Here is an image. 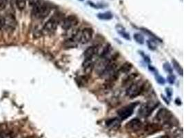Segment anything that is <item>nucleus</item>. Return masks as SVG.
<instances>
[{
    "label": "nucleus",
    "mask_w": 184,
    "mask_h": 138,
    "mask_svg": "<svg viewBox=\"0 0 184 138\" xmlns=\"http://www.w3.org/2000/svg\"><path fill=\"white\" fill-rule=\"evenodd\" d=\"M172 118L173 117H172L171 113L165 108H162L160 110H159L155 116V119L157 122L162 123L163 124H166V125L170 124L172 120Z\"/></svg>",
    "instance_id": "3"
},
{
    "label": "nucleus",
    "mask_w": 184,
    "mask_h": 138,
    "mask_svg": "<svg viewBox=\"0 0 184 138\" xmlns=\"http://www.w3.org/2000/svg\"><path fill=\"white\" fill-rule=\"evenodd\" d=\"M116 28H117V32H118L119 34H121V36H122L123 37H124V38H126L127 39H130L129 35L126 33V31H125L124 28H123L122 26H120V25H118V24H117V26H116Z\"/></svg>",
    "instance_id": "15"
},
{
    "label": "nucleus",
    "mask_w": 184,
    "mask_h": 138,
    "mask_svg": "<svg viewBox=\"0 0 184 138\" xmlns=\"http://www.w3.org/2000/svg\"><path fill=\"white\" fill-rule=\"evenodd\" d=\"M172 63H173L174 68L176 69V71H177L181 75H183V69H182V67L180 66L179 63H178L175 60H172Z\"/></svg>",
    "instance_id": "17"
},
{
    "label": "nucleus",
    "mask_w": 184,
    "mask_h": 138,
    "mask_svg": "<svg viewBox=\"0 0 184 138\" xmlns=\"http://www.w3.org/2000/svg\"><path fill=\"white\" fill-rule=\"evenodd\" d=\"M157 138H168V137L164 135V136H160V137H157Z\"/></svg>",
    "instance_id": "25"
},
{
    "label": "nucleus",
    "mask_w": 184,
    "mask_h": 138,
    "mask_svg": "<svg viewBox=\"0 0 184 138\" xmlns=\"http://www.w3.org/2000/svg\"><path fill=\"white\" fill-rule=\"evenodd\" d=\"M59 24V18L57 15H54L45 22L43 26V31L46 33L50 34L56 31Z\"/></svg>",
    "instance_id": "5"
},
{
    "label": "nucleus",
    "mask_w": 184,
    "mask_h": 138,
    "mask_svg": "<svg viewBox=\"0 0 184 138\" xmlns=\"http://www.w3.org/2000/svg\"><path fill=\"white\" fill-rule=\"evenodd\" d=\"M132 65L130 63H128V62H126L123 64L122 66L120 67V69L118 70L119 73H126L131 69Z\"/></svg>",
    "instance_id": "14"
},
{
    "label": "nucleus",
    "mask_w": 184,
    "mask_h": 138,
    "mask_svg": "<svg viewBox=\"0 0 184 138\" xmlns=\"http://www.w3.org/2000/svg\"><path fill=\"white\" fill-rule=\"evenodd\" d=\"M136 105H137L136 103L130 104L127 105L126 106L122 107L121 109H119L117 111V115H118L119 118L121 119V120H124L131 116Z\"/></svg>",
    "instance_id": "4"
},
{
    "label": "nucleus",
    "mask_w": 184,
    "mask_h": 138,
    "mask_svg": "<svg viewBox=\"0 0 184 138\" xmlns=\"http://www.w3.org/2000/svg\"><path fill=\"white\" fill-rule=\"evenodd\" d=\"M156 106L157 104H144L139 109V114L141 117L147 118V117H148L151 115V113L155 110Z\"/></svg>",
    "instance_id": "9"
},
{
    "label": "nucleus",
    "mask_w": 184,
    "mask_h": 138,
    "mask_svg": "<svg viewBox=\"0 0 184 138\" xmlns=\"http://www.w3.org/2000/svg\"><path fill=\"white\" fill-rule=\"evenodd\" d=\"M4 21H5V24L4 26L6 25L8 28H15V26H16V21H15V18L14 15H13L11 13L8 14L6 16V18H4Z\"/></svg>",
    "instance_id": "12"
},
{
    "label": "nucleus",
    "mask_w": 184,
    "mask_h": 138,
    "mask_svg": "<svg viewBox=\"0 0 184 138\" xmlns=\"http://www.w3.org/2000/svg\"><path fill=\"white\" fill-rule=\"evenodd\" d=\"M134 39L136 42L139 44H143L144 43V38L141 35H140L139 33H136L134 35Z\"/></svg>",
    "instance_id": "18"
},
{
    "label": "nucleus",
    "mask_w": 184,
    "mask_h": 138,
    "mask_svg": "<svg viewBox=\"0 0 184 138\" xmlns=\"http://www.w3.org/2000/svg\"><path fill=\"white\" fill-rule=\"evenodd\" d=\"M93 35V31L91 28H85L79 32V41L83 44L88 43L92 39Z\"/></svg>",
    "instance_id": "7"
},
{
    "label": "nucleus",
    "mask_w": 184,
    "mask_h": 138,
    "mask_svg": "<svg viewBox=\"0 0 184 138\" xmlns=\"http://www.w3.org/2000/svg\"><path fill=\"white\" fill-rule=\"evenodd\" d=\"M174 79H175V77H174V76H173V75H170L168 77V82H169L170 84H173V83L174 82Z\"/></svg>",
    "instance_id": "24"
},
{
    "label": "nucleus",
    "mask_w": 184,
    "mask_h": 138,
    "mask_svg": "<svg viewBox=\"0 0 184 138\" xmlns=\"http://www.w3.org/2000/svg\"><path fill=\"white\" fill-rule=\"evenodd\" d=\"M126 127L127 129L132 132L139 131L143 127V123L139 119L134 118L130 120L126 124Z\"/></svg>",
    "instance_id": "8"
},
{
    "label": "nucleus",
    "mask_w": 184,
    "mask_h": 138,
    "mask_svg": "<svg viewBox=\"0 0 184 138\" xmlns=\"http://www.w3.org/2000/svg\"><path fill=\"white\" fill-rule=\"evenodd\" d=\"M4 24H5V21H4V18L0 15V31L3 28L4 26Z\"/></svg>",
    "instance_id": "22"
},
{
    "label": "nucleus",
    "mask_w": 184,
    "mask_h": 138,
    "mask_svg": "<svg viewBox=\"0 0 184 138\" xmlns=\"http://www.w3.org/2000/svg\"><path fill=\"white\" fill-rule=\"evenodd\" d=\"M51 11V8L45 3H40L39 4L33 7L32 14L37 19H44L48 16Z\"/></svg>",
    "instance_id": "2"
},
{
    "label": "nucleus",
    "mask_w": 184,
    "mask_h": 138,
    "mask_svg": "<svg viewBox=\"0 0 184 138\" xmlns=\"http://www.w3.org/2000/svg\"><path fill=\"white\" fill-rule=\"evenodd\" d=\"M28 3H29V5L33 8L41 3V0H28Z\"/></svg>",
    "instance_id": "19"
},
{
    "label": "nucleus",
    "mask_w": 184,
    "mask_h": 138,
    "mask_svg": "<svg viewBox=\"0 0 184 138\" xmlns=\"http://www.w3.org/2000/svg\"><path fill=\"white\" fill-rule=\"evenodd\" d=\"M145 84L141 81L133 82L129 86L126 90V94L128 97L134 98L139 96L143 91Z\"/></svg>",
    "instance_id": "1"
},
{
    "label": "nucleus",
    "mask_w": 184,
    "mask_h": 138,
    "mask_svg": "<svg viewBox=\"0 0 184 138\" xmlns=\"http://www.w3.org/2000/svg\"><path fill=\"white\" fill-rule=\"evenodd\" d=\"M97 18L99 19V20H110L113 18V15L111 12L108 11V12L99 13L97 15Z\"/></svg>",
    "instance_id": "13"
},
{
    "label": "nucleus",
    "mask_w": 184,
    "mask_h": 138,
    "mask_svg": "<svg viewBox=\"0 0 184 138\" xmlns=\"http://www.w3.org/2000/svg\"><path fill=\"white\" fill-rule=\"evenodd\" d=\"M106 125L107 127L111 128V129H117L121 125V121L119 120V118H117L109 119L106 122Z\"/></svg>",
    "instance_id": "10"
},
{
    "label": "nucleus",
    "mask_w": 184,
    "mask_h": 138,
    "mask_svg": "<svg viewBox=\"0 0 184 138\" xmlns=\"http://www.w3.org/2000/svg\"><path fill=\"white\" fill-rule=\"evenodd\" d=\"M164 69H165V71H166V72H168V73H172V69L170 66L168 64V63H166L164 65Z\"/></svg>",
    "instance_id": "21"
},
{
    "label": "nucleus",
    "mask_w": 184,
    "mask_h": 138,
    "mask_svg": "<svg viewBox=\"0 0 184 138\" xmlns=\"http://www.w3.org/2000/svg\"><path fill=\"white\" fill-rule=\"evenodd\" d=\"M148 45L149 48L152 49V50H155L156 48V46H155L154 41H148Z\"/></svg>",
    "instance_id": "23"
},
{
    "label": "nucleus",
    "mask_w": 184,
    "mask_h": 138,
    "mask_svg": "<svg viewBox=\"0 0 184 138\" xmlns=\"http://www.w3.org/2000/svg\"><path fill=\"white\" fill-rule=\"evenodd\" d=\"M81 1H83V0H81Z\"/></svg>",
    "instance_id": "26"
},
{
    "label": "nucleus",
    "mask_w": 184,
    "mask_h": 138,
    "mask_svg": "<svg viewBox=\"0 0 184 138\" xmlns=\"http://www.w3.org/2000/svg\"><path fill=\"white\" fill-rule=\"evenodd\" d=\"M97 53V48L94 46L89 47L84 51L83 57H84L85 60H92V57Z\"/></svg>",
    "instance_id": "11"
},
{
    "label": "nucleus",
    "mask_w": 184,
    "mask_h": 138,
    "mask_svg": "<svg viewBox=\"0 0 184 138\" xmlns=\"http://www.w3.org/2000/svg\"><path fill=\"white\" fill-rule=\"evenodd\" d=\"M8 0H0V9L3 10L7 6Z\"/></svg>",
    "instance_id": "20"
},
{
    "label": "nucleus",
    "mask_w": 184,
    "mask_h": 138,
    "mask_svg": "<svg viewBox=\"0 0 184 138\" xmlns=\"http://www.w3.org/2000/svg\"><path fill=\"white\" fill-rule=\"evenodd\" d=\"M15 4L19 10L23 11L26 6V0H16Z\"/></svg>",
    "instance_id": "16"
},
{
    "label": "nucleus",
    "mask_w": 184,
    "mask_h": 138,
    "mask_svg": "<svg viewBox=\"0 0 184 138\" xmlns=\"http://www.w3.org/2000/svg\"><path fill=\"white\" fill-rule=\"evenodd\" d=\"M79 23V20L77 17L73 15H69L64 18L62 21V27L65 31L71 29V28H75L76 26Z\"/></svg>",
    "instance_id": "6"
}]
</instances>
